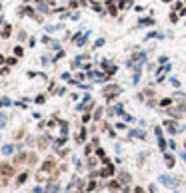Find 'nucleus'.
I'll return each mask as SVG.
<instances>
[{"label": "nucleus", "instance_id": "nucleus-2", "mask_svg": "<svg viewBox=\"0 0 186 193\" xmlns=\"http://www.w3.org/2000/svg\"><path fill=\"white\" fill-rule=\"evenodd\" d=\"M166 165H168V167H172V165H174V157H172L170 153H166Z\"/></svg>", "mask_w": 186, "mask_h": 193}, {"label": "nucleus", "instance_id": "nucleus-9", "mask_svg": "<svg viewBox=\"0 0 186 193\" xmlns=\"http://www.w3.org/2000/svg\"><path fill=\"white\" fill-rule=\"evenodd\" d=\"M2 62H4V58H2V56H0V64H2Z\"/></svg>", "mask_w": 186, "mask_h": 193}, {"label": "nucleus", "instance_id": "nucleus-1", "mask_svg": "<svg viewBox=\"0 0 186 193\" xmlns=\"http://www.w3.org/2000/svg\"><path fill=\"white\" fill-rule=\"evenodd\" d=\"M0 175L10 177V175H12V167H10V165H6V163H2V165H0Z\"/></svg>", "mask_w": 186, "mask_h": 193}, {"label": "nucleus", "instance_id": "nucleus-6", "mask_svg": "<svg viewBox=\"0 0 186 193\" xmlns=\"http://www.w3.org/2000/svg\"><path fill=\"white\" fill-rule=\"evenodd\" d=\"M2 36H4V38H8V36H10V26H6V28H4V32H2Z\"/></svg>", "mask_w": 186, "mask_h": 193}, {"label": "nucleus", "instance_id": "nucleus-5", "mask_svg": "<svg viewBox=\"0 0 186 193\" xmlns=\"http://www.w3.org/2000/svg\"><path fill=\"white\" fill-rule=\"evenodd\" d=\"M2 153L6 155V153H12V145H4L2 147Z\"/></svg>", "mask_w": 186, "mask_h": 193}, {"label": "nucleus", "instance_id": "nucleus-4", "mask_svg": "<svg viewBox=\"0 0 186 193\" xmlns=\"http://www.w3.org/2000/svg\"><path fill=\"white\" fill-rule=\"evenodd\" d=\"M164 125H166V127H168V131H176V127H174V125H176V123H174V121H166V123H164Z\"/></svg>", "mask_w": 186, "mask_h": 193}, {"label": "nucleus", "instance_id": "nucleus-11", "mask_svg": "<svg viewBox=\"0 0 186 193\" xmlns=\"http://www.w3.org/2000/svg\"><path fill=\"white\" fill-rule=\"evenodd\" d=\"M164 2H170V0H164Z\"/></svg>", "mask_w": 186, "mask_h": 193}, {"label": "nucleus", "instance_id": "nucleus-3", "mask_svg": "<svg viewBox=\"0 0 186 193\" xmlns=\"http://www.w3.org/2000/svg\"><path fill=\"white\" fill-rule=\"evenodd\" d=\"M54 167V161H46L44 165H42V171H48V169H52Z\"/></svg>", "mask_w": 186, "mask_h": 193}, {"label": "nucleus", "instance_id": "nucleus-10", "mask_svg": "<svg viewBox=\"0 0 186 193\" xmlns=\"http://www.w3.org/2000/svg\"><path fill=\"white\" fill-rule=\"evenodd\" d=\"M136 193H142V189H136Z\"/></svg>", "mask_w": 186, "mask_h": 193}, {"label": "nucleus", "instance_id": "nucleus-7", "mask_svg": "<svg viewBox=\"0 0 186 193\" xmlns=\"http://www.w3.org/2000/svg\"><path fill=\"white\" fill-rule=\"evenodd\" d=\"M26 177H28V175H26V173H22V175L18 177V183H24V181H26Z\"/></svg>", "mask_w": 186, "mask_h": 193}, {"label": "nucleus", "instance_id": "nucleus-8", "mask_svg": "<svg viewBox=\"0 0 186 193\" xmlns=\"http://www.w3.org/2000/svg\"><path fill=\"white\" fill-rule=\"evenodd\" d=\"M14 54H16V56H22V48H20V46H18V48H14Z\"/></svg>", "mask_w": 186, "mask_h": 193}]
</instances>
